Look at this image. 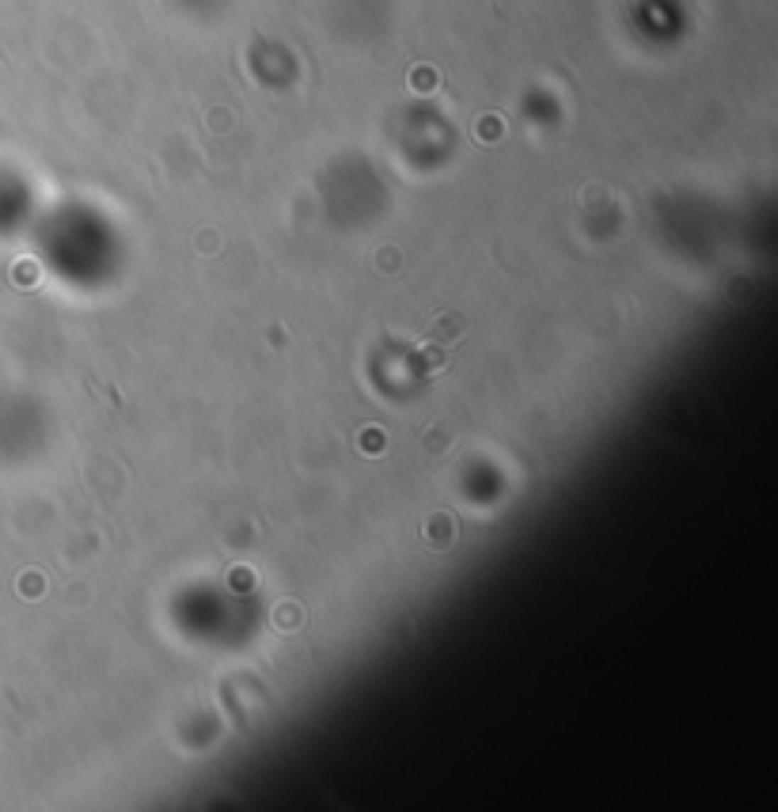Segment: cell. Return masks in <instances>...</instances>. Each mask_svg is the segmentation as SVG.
<instances>
[{"instance_id":"1","label":"cell","mask_w":778,"mask_h":812,"mask_svg":"<svg viewBox=\"0 0 778 812\" xmlns=\"http://www.w3.org/2000/svg\"><path fill=\"white\" fill-rule=\"evenodd\" d=\"M414 365L422 368V376H441V372L448 368V357H444L441 346H429V349H422V353L414 357Z\"/></svg>"},{"instance_id":"2","label":"cell","mask_w":778,"mask_h":812,"mask_svg":"<svg viewBox=\"0 0 778 812\" xmlns=\"http://www.w3.org/2000/svg\"><path fill=\"white\" fill-rule=\"evenodd\" d=\"M459 327H464V323H459L456 315H444V319H437V323H433V342H437V346L452 342V338L459 334Z\"/></svg>"},{"instance_id":"3","label":"cell","mask_w":778,"mask_h":812,"mask_svg":"<svg viewBox=\"0 0 778 812\" xmlns=\"http://www.w3.org/2000/svg\"><path fill=\"white\" fill-rule=\"evenodd\" d=\"M278 627H281V630L300 627V608H289V603H281V608H278Z\"/></svg>"}]
</instances>
